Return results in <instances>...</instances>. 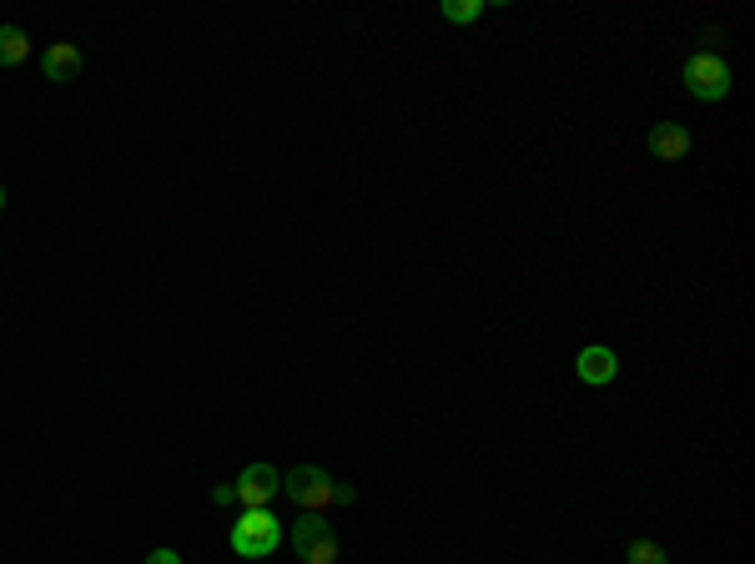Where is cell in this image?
Masks as SVG:
<instances>
[{
	"label": "cell",
	"mask_w": 755,
	"mask_h": 564,
	"mask_svg": "<svg viewBox=\"0 0 755 564\" xmlns=\"http://www.w3.org/2000/svg\"><path fill=\"white\" fill-rule=\"evenodd\" d=\"M0 212H5V187H0Z\"/></svg>",
	"instance_id": "cell-15"
},
{
	"label": "cell",
	"mask_w": 755,
	"mask_h": 564,
	"mask_svg": "<svg viewBox=\"0 0 755 564\" xmlns=\"http://www.w3.org/2000/svg\"><path fill=\"white\" fill-rule=\"evenodd\" d=\"M292 550L302 564H338V529L323 514H302L292 524Z\"/></svg>",
	"instance_id": "cell-4"
},
{
	"label": "cell",
	"mask_w": 755,
	"mask_h": 564,
	"mask_svg": "<svg viewBox=\"0 0 755 564\" xmlns=\"http://www.w3.org/2000/svg\"><path fill=\"white\" fill-rule=\"evenodd\" d=\"M332 474L317 464H298L292 474H282V494L292 499V504H302L307 514H323L332 504Z\"/></svg>",
	"instance_id": "cell-3"
},
{
	"label": "cell",
	"mask_w": 755,
	"mask_h": 564,
	"mask_svg": "<svg viewBox=\"0 0 755 564\" xmlns=\"http://www.w3.org/2000/svg\"><path fill=\"white\" fill-rule=\"evenodd\" d=\"M685 91L695 101H726L730 97V66L726 55L715 51H695L685 61Z\"/></svg>",
	"instance_id": "cell-2"
},
{
	"label": "cell",
	"mask_w": 755,
	"mask_h": 564,
	"mask_svg": "<svg viewBox=\"0 0 755 564\" xmlns=\"http://www.w3.org/2000/svg\"><path fill=\"white\" fill-rule=\"evenodd\" d=\"M141 564H181V554H177V550H151Z\"/></svg>",
	"instance_id": "cell-12"
},
{
	"label": "cell",
	"mask_w": 755,
	"mask_h": 564,
	"mask_svg": "<svg viewBox=\"0 0 755 564\" xmlns=\"http://www.w3.org/2000/svg\"><path fill=\"white\" fill-rule=\"evenodd\" d=\"M30 55V36L21 26H0V66H21Z\"/></svg>",
	"instance_id": "cell-9"
},
{
	"label": "cell",
	"mask_w": 755,
	"mask_h": 564,
	"mask_svg": "<svg viewBox=\"0 0 755 564\" xmlns=\"http://www.w3.org/2000/svg\"><path fill=\"white\" fill-rule=\"evenodd\" d=\"M650 156H655V162H685L690 156L685 122H659L655 131H650Z\"/></svg>",
	"instance_id": "cell-6"
},
{
	"label": "cell",
	"mask_w": 755,
	"mask_h": 564,
	"mask_svg": "<svg viewBox=\"0 0 755 564\" xmlns=\"http://www.w3.org/2000/svg\"><path fill=\"white\" fill-rule=\"evenodd\" d=\"M41 71H46V82H76V71H81V46H71V41L46 46Z\"/></svg>",
	"instance_id": "cell-8"
},
{
	"label": "cell",
	"mask_w": 755,
	"mask_h": 564,
	"mask_svg": "<svg viewBox=\"0 0 755 564\" xmlns=\"http://www.w3.org/2000/svg\"><path fill=\"white\" fill-rule=\"evenodd\" d=\"M212 499H217V504H232L237 489H232V484H217V489H212Z\"/></svg>",
	"instance_id": "cell-14"
},
{
	"label": "cell",
	"mask_w": 755,
	"mask_h": 564,
	"mask_svg": "<svg viewBox=\"0 0 755 564\" xmlns=\"http://www.w3.org/2000/svg\"><path fill=\"white\" fill-rule=\"evenodd\" d=\"M625 564H670V554L659 550L655 539H630V550H625Z\"/></svg>",
	"instance_id": "cell-11"
},
{
	"label": "cell",
	"mask_w": 755,
	"mask_h": 564,
	"mask_svg": "<svg viewBox=\"0 0 755 564\" xmlns=\"http://www.w3.org/2000/svg\"><path fill=\"white\" fill-rule=\"evenodd\" d=\"M282 544V519L273 510H242L232 524V550L242 560H267Z\"/></svg>",
	"instance_id": "cell-1"
},
{
	"label": "cell",
	"mask_w": 755,
	"mask_h": 564,
	"mask_svg": "<svg viewBox=\"0 0 755 564\" xmlns=\"http://www.w3.org/2000/svg\"><path fill=\"white\" fill-rule=\"evenodd\" d=\"M353 499H357L353 484H332V504H353Z\"/></svg>",
	"instance_id": "cell-13"
},
{
	"label": "cell",
	"mask_w": 755,
	"mask_h": 564,
	"mask_svg": "<svg viewBox=\"0 0 755 564\" xmlns=\"http://www.w3.org/2000/svg\"><path fill=\"white\" fill-rule=\"evenodd\" d=\"M439 15L443 21H453V26H468V21H479L483 15V0H443Z\"/></svg>",
	"instance_id": "cell-10"
},
{
	"label": "cell",
	"mask_w": 755,
	"mask_h": 564,
	"mask_svg": "<svg viewBox=\"0 0 755 564\" xmlns=\"http://www.w3.org/2000/svg\"><path fill=\"white\" fill-rule=\"evenodd\" d=\"M232 489H237V499H242V510H267V504L282 494V474H277L273 464H248Z\"/></svg>",
	"instance_id": "cell-5"
},
{
	"label": "cell",
	"mask_w": 755,
	"mask_h": 564,
	"mask_svg": "<svg viewBox=\"0 0 755 564\" xmlns=\"http://www.w3.org/2000/svg\"><path fill=\"white\" fill-rule=\"evenodd\" d=\"M575 373H579V384H590V388H604V384H615V373H619V359L609 353V348H584L575 359Z\"/></svg>",
	"instance_id": "cell-7"
}]
</instances>
